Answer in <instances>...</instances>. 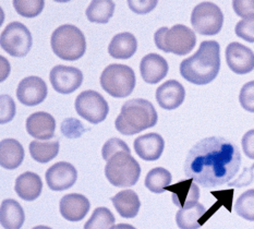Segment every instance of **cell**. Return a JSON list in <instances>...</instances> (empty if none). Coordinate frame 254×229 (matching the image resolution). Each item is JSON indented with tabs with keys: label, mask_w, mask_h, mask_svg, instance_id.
<instances>
[{
	"label": "cell",
	"mask_w": 254,
	"mask_h": 229,
	"mask_svg": "<svg viewBox=\"0 0 254 229\" xmlns=\"http://www.w3.org/2000/svg\"><path fill=\"white\" fill-rule=\"evenodd\" d=\"M220 69V46L215 41L202 42L197 52L180 64V75L188 82L205 85L216 79Z\"/></svg>",
	"instance_id": "obj_2"
},
{
	"label": "cell",
	"mask_w": 254,
	"mask_h": 229,
	"mask_svg": "<svg viewBox=\"0 0 254 229\" xmlns=\"http://www.w3.org/2000/svg\"><path fill=\"white\" fill-rule=\"evenodd\" d=\"M59 153V142L33 141L30 143V154L33 159L45 164L54 159Z\"/></svg>",
	"instance_id": "obj_28"
},
{
	"label": "cell",
	"mask_w": 254,
	"mask_h": 229,
	"mask_svg": "<svg viewBox=\"0 0 254 229\" xmlns=\"http://www.w3.org/2000/svg\"><path fill=\"white\" fill-rule=\"evenodd\" d=\"M239 148L227 139L209 137L201 140L188 153L185 174L203 188L223 186L239 171Z\"/></svg>",
	"instance_id": "obj_1"
},
{
	"label": "cell",
	"mask_w": 254,
	"mask_h": 229,
	"mask_svg": "<svg viewBox=\"0 0 254 229\" xmlns=\"http://www.w3.org/2000/svg\"><path fill=\"white\" fill-rule=\"evenodd\" d=\"M47 96L45 81L38 76H27L19 83L16 97L25 106H36Z\"/></svg>",
	"instance_id": "obj_14"
},
{
	"label": "cell",
	"mask_w": 254,
	"mask_h": 229,
	"mask_svg": "<svg viewBox=\"0 0 254 229\" xmlns=\"http://www.w3.org/2000/svg\"><path fill=\"white\" fill-rule=\"evenodd\" d=\"M171 192V199L180 210H188L196 205L200 199V188L192 179L182 180L166 188Z\"/></svg>",
	"instance_id": "obj_15"
},
{
	"label": "cell",
	"mask_w": 254,
	"mask_h": 229,
	"mask_svg": "<svg viewBox=\"0 0 254 229\" xmlns=\"http://www.w3.org/2000/svg\"><path fill=\"white\" fill-rule=\"evenodd\" d=\"M116 219L114 214L106 208H97L94 210L84 229H112L115 226Z\"/></svg>",
	"instance_id": "obj_30"
},
{
	"label": "cell",
	"mask_w": 254,
	"mask_h": 229,
	"mask_svg": "<svg viewBox=\"0 0 254 229\" xmlns=\"http://www.w3.org/2000/svg\"><path fill=\"white\" fill-rule=\"evenodd\" d=\"M191 24L198 34L206 36L216 35L223 27L224 14L217 4L201 2L192 11Z\"/></svg>",
	"instance_id": "obj_8"
},
{
	"label": "cell",
	"mask_w": 254,
	"mask_h": 229,
	"mask_svg": "<svg viewBox=\"0 0 254 229\" xmlns=\"http://www.w3.org/2000/svg\"><path fill=\"white\" fill-rule=\"evenodd\" d=\"M236 35L249 43H254V15L242 19L236 25Z\"/></svg>",
	"instance_id": "obj_34"
},
{
	"label": "cell",
	"mask_w": 254,
	"mask_h": 229,
	"mask_svg": "<svg viewBox=\"0 0 254 229\" xmlns=\"http://www.w3.org/2000/svg\"><path fill=\"white\" fill-rule=\"evenodd\" d=\"M233 8L237 15L244 19L249 18V16L254 15V0H250V1L235 0L233 1Z\"/></svg>",
	"instance_id": "obj_38"
},
{
	"label": "cell",
	"mask_w": 254,
	"mask_h": 229,
	"mask_svg": "<svg viewBox=\"0 0 254 229\" xmlns=\"http://www.w3.org/2000/svg\"><path fill=\"white\" fill-rule=\"evenodd\" d=\"M32 35L29 29L20 22H11L1 33L0 44L5 53L13 57H24L31 50Z\"/></svg>",
	"instance_id": "obj_9"
},
{
	"label": "cell",
	"mask_w": 254,
	"mask_h": 229,
	"mask_svg": "<svg viewBox=\"0 0 254 229\" xmlns=\"http://www.w3.org/2000/svg\"><path fill=\"white\" fill-rule=\"evenodd\" d=\"M171 182V174L163 167L152 169L145 177V187L153 193H163Z\"/></svg>",
	"instance_id": "obj_29"
},
{
	"label": "cell",
	"mask_w": 254,
	"mask_h": 229,
	"mask_svg": "<svg viewBox=\"0 0 254 229\" xmlns=\"http://www.w3.org/2000/svg\"><path fill=\"white\" fill-rule=\"evenodd\" d=\"M237 214L246 221L254 222V189L248 190L238 198L235 205Z\"/></svg>",
	"instance_id": "obj_31"
},
{
	"label": "cell",
	"mask_w": 254,
	"mask_h": 229,
	"mask_svg": "<svg viewBox=\"0 0 254 229\" xmlns=\"http://www.w3.org/2000/svg\"><path fill=\"white\" fill-rule=\"evenodd\" d=\"M85 131V128L82 126L81 121L74 118L64 119L62 124V132L65 138L75 139L80 138Z\"/></svg>",
	"instance_id": "obj_35"
},
{
	"label": "cell",
	"mask_w": 254,
	"mask_h": 229,
	"mask_svg": "<svg viewBox=\"0 0 254 229\" xmlns=\"http://www.w3.org/2000/svg\"><path fill=\"white\" fill-rule=\"evenodd\" d=\"M154 41L158 49L165 53H173L178 56L190 54L196 44L195 33L182 24L174 25L171 29L162 27L155 35Z\"/></svg>",
	"instance_id": "obj_5"
},
{
	"label": "cell",
	"mask_w": 254,
	"mask_h": 229,
	"mask_svg": "<svg viewBox=\"0 0 254 229\" xmlns=\"http://www.w3.org/2000/svg\"><path fill=\"white\" fill-rule=\"evenodd\" d=\"M112 229H135V228L129 224H118V225H115Z\"/></svg>",
	"instance_id": "obj_41"
},
{
	"label": "cell",
	"mask_w": 254,
	"mask_h": 229,
	"mask_svg": "<svg viewBox=\"0 0 254 229\" xmlns=\"http://www.w3.org/2000/svg\"><path fill=\"white\" fill-rule=\"evenodd\" d=\"M207 219V211L200 203L191 209L179 210L176 214L177 225L180 229H198Z\"/></svg>",
	"instance_id": "obj_26"
},
{
	"label": "cell",
	"mask_w": 254,
	"mask_h": 229,
	"mask_svg": "<svg viewBox=\"0 0 254 229\" xmlns=\"http://www.w3.org/2000/svg\"><path fill=\"white\" fill-rule=\"evenodd\" d=\"M74 107L79 116L93 125L101 124L106 119L109 111L106 99L92 90L82 92L75 99Z\"/></svg>",
	"instance_id": "obj_10"
},
{
	"label": "cell",
	"mask_w": 254,
	"mask_h": 229,
	"mask_svg": "<svg viewBox=\"0 0 254 229\" xmlns=\"http://www.w3.org/2000/svg\"><path fill=\"white\" fill-rule=\"evenodd\" d=\"M51 45L55 55L68 61L82 58L86 50L84 34L78 27L71 24L62 25L54 31Z\"/></svg>",
	"instance_id": "obj_4"
},
{
	"label": "cell",
	"mask_w": 254,
	"mask_h": 229,
	"mask_svg": "<svg viewBox=\"0 0 254 229\" xmlns=\"http://www.w3.org/2000/svg\"><path fill=\"white\" fill-rule=\"evenodd\" d=\"M239 102L247 111L254 113V81L248 82L242 86L239 94Z\"/></svg>",
	"instance_id": "obj_36"
},
{
	"label": "cell",
	"mask_w": 254,
	"mask_h": 229,
	"mask_svg": "<svg viewBox=\"0 0 254 229\" xmlns=\"http://www.w3.org/2000/svg\"><path fill=\"white\" fill-rule=\"evenodd\" d=\"M24 159V149L14 139H4L0 142V164L4 169L18 168Z\"/></svg>",
	"instance_id": "obj_21"
},
{
	"label": "cell",
	"mask_w": 254,
	"mask_h": 229,
	"mask_svg": "<svg viewBox=\"0 0 254 229\" xmlns=\"http://www.w3.org/2000/svg\"><path fill=\"white\" fill-rule=\"evenodd\" d=\"M12 2L16 12L24 16V18H34V16H37L42 12L44 5H45V1H43V0H31V1H27V0H14Z\"/></svg>",
	"instance_id": "obj_32"
},
{
	"label": "cell",
	"mask_w": 254,
	"mask_h": 229,
	"mask_svg": "<svg viewBox=\"0 0 254 229\" xmlns=\"http://www.w3.org/2000/svg\"><path fill=\"white\" fill-rule=\"evenodd\" d=\"M157 2L158 1H156V0H151V1H133V0H129L128 5L134 13L146 14L156 7Z\"/></svg>",
	"instance_id": "obj_39"
},
{
	"label": "cell",
	"mask_w": 254,
	"mask_h": 229,
	"mask_svg": "<svg viewBox=\"0 0 254 229\" xmlns=\"http://www.w3.org/2000/svg\"><path fill=\"white\" fill-rule=\"evenodd\" d=\"M186 90L184 85L176 80L166 81L156 90V100L162 108L173 110L184 103Z\"/></svg>",
	"instance_id": "obj_18"
},
{
	"label": "cell",
	"mask_w": 254,
	"mask_h": 229,
	"mask_svg": "<svg viewBox=\"0 0 254 229\" xmlns=\"http://www.w3.org/2000/svg\"><path fill=\"white\" fill-rule=\"evenodd\" d=\"M137 49V41L133 34L124 32L113 37L109 43L108 53L116 59H129Z\"/></svg>",
	"instance_id": "obj_23"
},
{
	"label": "cell",
	"mask_w": 254,
	"mask_h": 229,
	"mask_svg": "<svg viewBox=\"0 0 254 229\" xmlns=\"http://www.w3.org/2000/svg\"><path fill=\"white\" fill-rule=\"evenodd\" d=\"M76 179H78V171L67 161H59L49 167L46 171V182L49 189L54 191H64L71 188Z\"/></svg>",
	"instance_id": "obj_13"
},
{
	"label": "cell",
	"mask_w": 254,
	"mask_h": 229,
	"mask_svg": "<svg viewBox=\"0 0 254 229\" xmlns=\"http://www.w3.org/2000/svg\"><path fill=\"white\" fill-rule=\"evenodd\" d=\"M90 201L82 194H67L60 201L59 210L64 219L69 222H80L90 211Z\"/></svg>",
	"instance_id": "obj_16"
},
{
	"label": "cell",
	"mask_w": 254,
	"mask_h": 229,
	"mask_svg": "<svg viewBox=\"0 0 254 229\" xmlns=\"http://www.w3.org/2000/svg\"><path fill=\"white\" fill-rule=\"evenodd\" d=\"M133 145L135 153L139 157L143 160L154 161L159 159L162 156L165 148V141L162 136L153 132L136 138Z\"/></svg>",
	"instance_id": "obj_17"
},
{
	"label": "cell",
	"mask_w": 254,
	"mask_h": 229,
	"mask_svg": "<svg viewBox=\"0 0 254 229\" xmlns=\"http://www.w3.org/2000/svg\"><path fill=\"white\" fill-rule=\"evenodd\" d=\"M116 211L124 219H133L139 213L141 202L137 194L132 190H124L112 198Z\"/></svg>",
	"instance_id": "obj_25"
},
{
	"label": "cell",
	"mask_w": 254,
	"mask_h": 229,
	"mask_svg": "<svg viewBox=\"0 0 254 229\" xmlns=\"http://www.w3.org/2000/svg\"><path fill=\"white\" fill-rule=\"evenodd\" d=\"M120 152L131 153V151L128 145H127L123 140L113 138V139H109L108 141L104 144L103 150H102V155H103V158L106 161H108L114 155Z\"/></svg>",
	"instance_id": "obj_33"
},
{
	"label": "cell",
	"mask_w": 254,
	"mask_h": 229,
	"mask_svg": "<svg viewBox=\"0 0 254 229\" xmlns=\"http://www.w3.org/2000/svg\"><path fill=\"white\" fill-rule=\"evenodd\" d=\"M24 221V211L19 202L12 199L2 201L0 209V222L4 229H21Z\"/></svg>",
	"instance_id": "obj_24"
},
{
	"label": "cell",
	"mask_w": 254,
	"mask_h": 229,
	"mask_svg": "<svg viewBox=\"0 0 254 229\" xmlns=\"http://www.w3.org/2000/svg\"><path fill=\"white\" fill-rule=\"evenodd\" d=\"M54 90L60 94H70L81 86L83 75L81 70L74 67L59 65L54 67L49 75Z\"/></svg>",
	"instance_id": "obj_11"
},
{
	"label": "cell",
	"mask_w": 254,
	"mask_h": 229,
	"mask_svg": "<svg viewBox=\"0 0 254 229\" xmlns=\"http://www.w3.org/2000/svg\"><path fill=\"white\" fill-rule=\"evenodd\" d=\"M33 229H52L51 227H47V226H36Z\"/></svg>",
	"instance_id": "obj_42"
},
{
	"label": "cell",
	"mask_w": 254,
	"mask_h": 229,
	"mask_svg": "<svg viewBox=\"0 0 254 229\" xmlns=\"http://www.w3.org/2000/svg\"><path fill=\"white\" fill-rule=\"evenodd\" d=\"M158 116L151 102L133 98L125 103L116 119V129L124 136H133L157 124Z\"/></svg>",
	"instance_id": "obj_3"
},
{
	"label": "cell",
	"mask_w": 254,
	"mask_h": 229,
	"mask_svg": "<svg viewBox=\"0 0 254 229\" xmlns=\"http://www.w3.org/2000/svg\"><path fill=\"white\" fill-rule=\"evenodd\" d=\"M241 143L245 154L250 159H254V129L248 131L246 135L242 137Z\"/></svg>",
	"instance_id": "obj_40"
},
{
	"label": "cell",
	"mask_w": 254,
	"mask_h": 229,
	"mask_svg": "<svg viewBox=\"0 0 254 229\" xmlns=\"http://www.w3.org/2000/svg\"><path fill=\"white\" fill-rule=\"evenodd\" d=\"M56 129L55 118L44 111L32 114L26 120V131L30 136L38 140L52 139Z\"/></svg>",
	"instance_id": "obj_20"
},
{
	"label": "cell",
	"mask_w": 254,
	"mask_h": 229,
	"mask_svg": "<svg viewBox=\"0 0 254 229\" xmlns=\"http://www.w3.org/2000/svg\"><path fill=\"white\" fill-rule=\"evenodd\" d=\"M115 11V2L110 0H95L86 9V16L93 23L105 24L112 18Z\"/></svg>",
	"instance_id": "obj_27"
},
{
	"label": "cell",
	"mask_w": 254,
	"mask_h": 229,
	"mask_svg": "<svg viewBox=\"0 0 254 229\" xmlns=\"http://www.w3.org/2000/svg\"><path fill=\"white\" fill-rule=\"evenodd\" d=\"M105 175L112 186L128 188L139 181L141 167L131 153L120 152L107 161Z\"/></svg>",
	"instance_id": "obj_6"
},
{
	"label": "cell",
	"mask_w": 254,
	"mask_h": 229,
	"mask_svg": "<svg viewBox=\"0 0 254 229\" xmlns=\"http://www.w3.org/2000/svg\"><path fill=\"white\" fill-rule=\"evenodd\" d=\"M226 61L237 75H247L254 69V53L240 43H230L226 48Z\"/></svg>",
	"instance_id": "obj_12"
},
{
	"label": "cell",
	"mask_w": 254,
	"mask_h": 229,
	"mask_svg": "<svg viewBox=\"0 0 254 229\" xmlns=\"http://www.w3.org/2000/svg\"><path fill=\"white\" fill-rule=\"evenodd\" d=\"M14 190L22 200L34 201L40 197L43 190L41 177L35 172L26 171L16 178Z\"/></svg>",
	"instance_id": "obj_22"
},
{
	"label": "cell",
	"mask_w": 254,
	"mask_h": 229,
	"mask_svg": "<svg viewBox=\"0 0 254 229\" xmlns=\"http://www.w3.org/2000/svg\"><path fill=\"white\" fill-rule=\"evenodd\" d=\"M15 116V104L13 99L9 95H1V113H0V122L1 124H7L11 121Z\"/></svg>",
	"instance_id": "obj_37"
},
{
	"label": "cell",
	"mask_w": 254,
	"mask_h": 229,
	"mask_svg": "<svg viewBox=\"0 0 254 229\" xmlns=\"http://www.w3.org/2000/svg\"><path fill=\"white\" fill-rule=\"evenodd\" d=\"M141 76L148 84L161 82L168 72L166 59L157 54H148L142 58L140 64Z\"/></svg>",
	"instance_id": "obj_19"
},
{
	"label": "cell",
	"mask_w": 254,
	"mask_h": 229,
	"mask_svg": "<svg viewBox=\"0 0 254 229\" xmlns=\"http://www.w3.org/2000/svg\"><path fill=\"white\" fill-rule=\"evenodd\" d=\"M99 81L103 90L116 98L128 97L135 87L134 71L126 65H109L103 71Z\"/></svg>",
	"instance_id": "obj_7"
}]
</instances>
